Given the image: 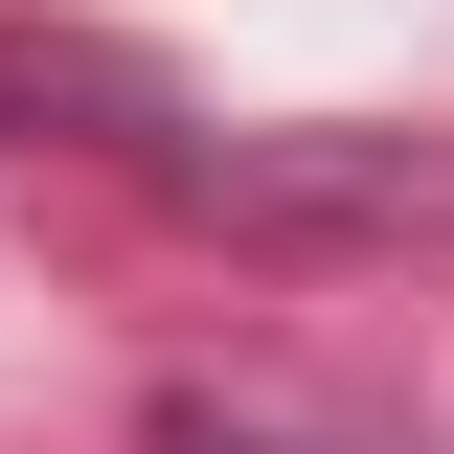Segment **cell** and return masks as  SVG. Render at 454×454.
Masks as SVG:
<instances>
[{"mask_svg":"<svg viewBox=\"0 0 454 454\" xmlns=\"http://www.w3.org/2000/svg\"><path fill=\"white\" fill-rule=\"evenodd\" d=\"M114 182L227 250H454V137H387V114H182Z\"/></svg>","mask_w":454,"mask_h":454,"instance_id":"cell-1","label":"cell"},{"mask_svg":"<svg viewBox=\"0 0 454 454\" xmlns=\"http://www.w3.org/2000/svg\"><path fill=\"white\" fill-rule=\"evenodd\" d=\"M182 114L205 91H182L160 46H114V23H0V160H46V137L68 160H137V137H182Z\"/></svg>","mask_w":454,"mask_h":454,"instance_id":"cell-2","label":"cell"},{"mask_svg":"<svg viewBox=\"0 0 454 454\" xmlns=\"http://www.w3.org/2000/svg\"><path fill=\"white\" fill-rule=\"evenodd\" d=\"M137 454H432V432L318 409V387H273V364H160V387H137Z\"/></svg>","mask_w":454,"mask_h":454,"instance_id":"cell-3","label":"cell"}]
</instances>
